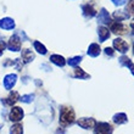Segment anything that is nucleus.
I'll list each match as a JSON object with an SVG mask.
<instances>
[{"mask_svg":"<svg viewBox=\"0 0 134 134\" xmlns=\"http://www.w3.org/2000/svg\"><path fill=\"white\" fill-rule=\"evenodd\" d=\"M76 121V113H74V110L71 107V106H61L60 107V118H59V122L62 127H68L71 124L74 123Z\"/></svg>","mask_w":134,"mask_h":134,"instance_id":"1","label":"nucleus"},{"mask_svg":"<svg viewBox=\"0 0 134 134\" xmlns=\"http://www.w3.org/2000/svg\"><path fill=\"white\" fill-rule=\"evenodd\" d=\"M21 46H22V39L18 37L17 34L11 35L9 42L6 44V48L10 51H14V53H17V51H21Z\"/></svg>","mask_w":134,"mask_h":134,"instance_id":"2","label":"nucleus"},{"mask_svg":"<svg viewBox=\"0 0 134 134\" xmlns=\"http://www.w3.org/2000/svg\"><path fill=\"white\" fill-rule=\"evenodd\" d=\"M23 117H25V111L20 106H14L11 109V111L9 112V120L11 122H15V123L16 122H21Z\"/></svg>","mask_w":134,"mask_h":134,"instance_id":"3","label":"nucleus"},{"mask_svg":"<svg viewBox=\"0 0 134 134\" xmlns=\"http://www.w3.org/2000/svg\"><path fill=\"white\" fill-rule=\"evenodd\" d=\"M113 127L107 122H96L94 127V134H112Z\"/></svg>","mask_w":134,"mask_h":134,"instance_id":"4","label":"nucleus"},{"mask_svg":"<svg viewBox=\"0 0 134 134\" xmlns=\"http://www.w3.org/2000/svg\"><path fill=\"white\" fill-rule=\"evenodd\" d=\"M110 31H112V33L118 35H123L128 33V27L126 25H123L120 21H115L110 23Z\"/></svg>","mask_w":134,"mask_h":134,"instance_id":"5","label":"nucleus"},{"mask_svg":"<svg viewBox=\"0 0 134 134\" xmlns=\"http://www.w3.org/2000/svg\"><path fill=\"white\" fill-rule=\"evenodd\" d=\"M112 45H113V48H115V50H117V51L121 53L122 55H124V54L128 51V49H129L128 43L126 42V40H123L122 38H116L112 42Z\"/></svg>","mask_w":134,"mask_h":134,"instance_id":"6","label":"nucleus"},{"mask_svg":"<svg viewBox=\"0 0 134 134\" xmlns=\"http://www.w3.org/2000/svg\"><path fill=\"white\" fill-rule=\"evenodd\" d=\"M77 124L83 129H93L95 127L96 121L92 117H82L77 121Z\"/></svg>","mask_w":134,"mask_h":134,"instance_id":"7","label":"nucleus"},{"mask_svg":"<svg viewBox=\"0 0 134 134\" xmlns=\"http://www.w3.org/2000/svg\"><path fill=\"white\" fill-rule=\"evenodd\" d=\"M17 82V74L15 73H9L4 77V81H3V84H4V88L6 90H11V89L15 87Z\"/></svg>","mask_w":134,"mask_h":134,"instance_id":"8","label":"nucleus"},{"mask_svg":"<svg viewBox=\"0 0 134 134\" xmlns=\"http://www.w3.org/2000/svg\"><path fill=\"white\" fill-rule=\"evenodd\" d=\"M82 12H83V16L85 18H93L96 15V9L92 3H88L82 6Z\"/></svg>","mask_w":134,"mask_h":134,"instance_id":"9","label":"nucleus"},{"mask_svg":"<svg viewBox=\"0 0 134 134\" xmlns=\"http://www.w3.org/2000/svg\"><path fill=\"white\" fill-rule=\"evenodd\" d=\"M16 27V23H15V20L11 17H4L0 20V28L4 29V31H11Z\"/></svg>","mask_w":134,"mask_h":134,"instance_id":"10","label":"nucleus"},{"mask_svg":"<svg viewBox=\"0 0 134 134\" xmlns=\"http://www.w3.org/2000/svg\"><path fill=\"white\" fill-rule=\"evenodd\" d=\"M18 99H20L18 93L17 92H12V90H11V93L9 94V96L5 98V99H1V101H3V104L5 106H14L15 104L18 101Z\"/></svg>","mask_w":134,"mask_h":134,"instance_id":"11","label":"nucleus"},{"mask_svg":"<svg viewBox=\"0 0 134 134\" xmlns=\"http://www.w3.org/2000/svg\"><path fill=\"white\" fill-rule=\"evenodd\" d=\"M98 22L101 23V25H110V23L112 22L111 21V16H110L109 11L106 10V9H104V7L100 10L99 15H98Z\"/></svg>","mask_w":134,"mask_h":134,"instance_id":"12","label":"nucleus"},{"mask_svg":"<svg viewBox=\"0 0 134 134\" xmlns=\"http://www.w3.org/2000/svg\"><path fill=\"white\" fill-rule=\"evenodd\" d=\"M21 59L25 64H31L35 59V54L31 49H23L21 51Z\"/></svg>","mask_w":134,"mask_h":134,"instance_id":"13","label":"nucleus"},{"mask_svg":"<svg viewBox=\"0 0 134 134\" xmlns=\"http://www.w3.org/2000/svg\"><path fill=\"white\" fill-rule=\"evenodd\" d=\"M87 54L92 57H98L100 54H101V48H100V45L98 43H92V44L88 46Z\"/></svg>","mask_w":134,"mask_h":134,"instance_id":"14","label":"nucleus"},{"mask_svg":"<svg viewBox=\"0 0 134 134\" xmlns=\"http://www.w3.org/2000/svg\"><path fill=\"white\" fill-rule=\"evenodd\" d=\"M98 35H99L100 42L104 43V42H106V40L110 38L111 33H110L109 28H106L105 26H99V27H98Z\"/></svg>","mask_w":134,"mask_h":134,"instance_id":"15","label":"nucleus"},{"mask_svg":"<svg viewBox=\"0 0 134 134\" xmlns=\"http://www.w3.org/2000/svg\"><path fill=\"white\" fill-rule=\"evenodd\" d=\"M50 62H53L54 65H56L57 67H64L66 65V60H65L64 56H61V55H57V54H54L50 56Z\"/></svg>","mask_w":134,"mask_h":134,"instance_id":"16","label":"nucleus"},{"mask_svg":"<svg viewBox=\"0 0 134 134\" xmlns=\"http://www.w3.org/2000/svg\"><path fill=\"white\" fill-rule=\"evenodd\" d=\"M112 121H113V123H116V124H126L128 122V117L126 113L123 112H120V113H116V115H113L112 117Z\"/></svg>","mask_w":134,"mask_h":134,"instance_id":"17","label":"nucleus"},{"mask_svg":"<svg viewBox=\"0 0 134 134\" xmlns=\"http://www.w3.org/2000/svg\"><path fill=\"white\" fill-rule=\"evenodd\" d=\"M73 77L77 78V79H89V78H90V74L87 73L81 67H76V70H74V72H73Z\"/></svg>","mask_w":134,"mask_h":134,"instance_id":"18","label":"nucleus"},{"mask_svg":"<svg viewBox=\"0 0 134 134\" xmlns=\"http://www.w3.org/2000/svg\"><path fill=\"white\" fill-rule=\"evenodd\" d=\"M33 48H34V49L37 50V53L40 54V55H45V54L48 53V49L45 48V45L42 44L40 42H38V40H35V42L33 43Z\"/></svg>","mask_w":134,"mask_h":134,"instance_id":"19","label":"nucleus"},{"mask_svg":"<svg viewBox=\"0 0 134 134\" xmlns=\"http://www.w3.org/2000/svg\"><path fill=\"white\" fill-rule=\"evenodd\" d=\"M113 17L116 18V21H123L126 18L129 17V15L126 12V10H120V11H115L113 12Z\"/></svg>","mask_w":134,"mask_h":134,"instance_id":"20","label":"nucleus"},{"mask_svg":"<svg viewBox=\"0 0 134 134\" xmlns=\"http://www.w3.org/2000/svg\"><path fill=\"white\" fill-rule=\"evenodd\" d=\"M82 60H83V57L82 56H74V57L68 59V60L66 61V64L68 65V66H71V67H77L78 65L82 62Z\"/></svg>","mask_w":134,"mask_h":134,"instance_id":"21","label":"nucleus"},{"mask_svg":"<svg viewBox=\"0 0 134 134\" xmlns=\"http://www.w3.org/2000/svg\"><path fill=\"white\" fill-rule=\"evenodd\" d=\"M10 134H23V126L21 123H16L10 128Z\"/></svg>","mask_w":134,"mask_h":134,"instance_id":"22","label":"nucleus"},{"mask_svg":"<svg viewBox=\"0 0 134 134\" xmlns=\"http://www.w3.org/2000/svg\"><path fill=\"white\" fill-rule=\"evenodd\" d=\"M35 99V95L34 94H25V95H21L20 96V101L21 102H25V104H31L33 102Z\"/></svg>","mask_w":134,"mask_h":134,"instance_id":"23","label":"nucleus"},{"mask_svg":"<svg viewBox=\"0 0 134 134\" xmlns=\"http://www.w3.org/2000/svg\"><path fill=\"white\" fill-rule=\"evenodd\" d=\"M126 12H127L129 16H134V0H131L128 3L127 7H126Z\"/></svg>","mask_w":134,"mask_h":134,"instance_id":"24","label":"nucleus"},{"mask_svg":"<svg viewBox=\"0 0 134 134\" xmlns=\"http://www.w3.org/2000/svg\"><path fill=\"white\" fill-rule=\"evenodd\" d=\"M118 61H120L121 66H126V67H128V65L132 62L131 59H129L128 56H124V55H123V56H121L120 59H118Z\"/></svg>","mask_w":134,"mask_h":134,"instance_id":"25","label":"nucleus"},{"mask_svg":"<svg viewBox=\"0 0 134 134\" xmlns=\"http://www.w3.org/2000/svg\"><path fill=\"white\" fill-rule=\"evenodd\" d=\"M104 53H105L107 56H110V57L115 56V50H113L112 48H110V46H106L105 49H104Z\"/></svg>","mask_w":134,"mask_h":134,"instance_id":"26","label":"nucleus"},{"mask_svg":"<svg viewBox=\"0 0 134 134\" xmlns=\"http://www.w3.org/2000/svg\"><path fill=\"white\" fill-rule=\"evenodd\" d=\"M112 1L113 5H116V6H123L124 4L127 3V0H111Z\"/></svg>","mask_w":134,"mask_h":134,"instance_id":"27","label":"nucleus"},{"mask_svg":"<svg viewBox=\"0 0 134 134\" xmlns=\"http://www.w3.org/2000/svg\"><path fill=\"white\" fill-rule=\"evenodd\" d=\"M6 49V44H5V42H3V40H0V56L3 55L4 50Z\"/></svg>","mask_w":134,"mask_h":134,"instance_id":"28","label":"nucleus"},{"mask_svg":"<svg viewBox=\"0 0 134 134\" xmlns=\"http://www.w3.org/2000/svg\"><path fill=\"white\" fill-rule=\"evenodd\" d=\"M128 68L131 70V73L134 76V64H133V62H131V64L128 65Z\"/></svg>","mask_w":134,"mask_h":134,"instance_id":"29","label":"nucleus"},{"mask_svg":"<svg viewBox=\"0 0 134 134\" xmlns=\"http://www.w3.org/2000/svg\"><path fill=\"white\" fill-rule=\"evenodd\" d=\"M129 27H131V29H132V33L134 34V21H132V22H131V25H129Z\"/></svg>","mask_w":134,"mask_h":134,"instance_id":"30","label":"nucleus"},{"mask_svg":"<svg viewBox=\"0 0 134 134\" xmlns=\"http://www.w3.org/2000/svg\"><path fill=\"white\" fill-rule=\"evenodd\" d=\"M56 134H65V131H62V129H57Z\"/></svg>","mask_w":134,"mask_h":134,"instance_id":"31","label":"nucleus"},{"mask_svg":"<svg viewBox=\"0 0 134 134\" xmlns=\"http://www.w3.org/2000/svg\"><path fill=\"white\" fill-rule=\"evenodd\" d=\"M133 54H134V44H133Z\"/></svg>","mask_w":134,"mask_h":134,"instance_id":"32","label":"nucleus"},{"mask_svg":"<svg viewBox=\"0 0 134 134\" xmlns=\"http://www.w3.org/2000/svg\"><path fill=\"white\" fill-rule=\"evenodd\" d=\"M0 129H1V126H0Z\"/></svg>","mask_w":134,"mask_h":134,"instance_id":"33","label":"nucleus"}]
</instances>
